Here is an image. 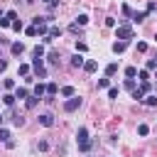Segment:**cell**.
Wrapping results in <instances>:
<instances>
[{
    "mask_svg": "<svg viewBox=\"0 0 157 157\" xmlns=\"http://www.w3.org/2000/svg\"><path fill=\"white\" fill-rule=\"evenodd\" d=\"M61 96H66V98H74V96H76V91H74L71 86H64V88H61Z\"/></svg>",
    "mask_w": 157,
    "mask_h": 157,
    "instance_id": "4fadbf2b",
    "label": "cell"
},
{
    "mask_svg": "<svg viewBox=\"0 0 157 157\" xmlns=\"http://www.w3.org/2000/svg\"><path fill=\"white\" fill-rule=\"evenodd\" d=\"M42 2H44L49 10H56V7H59V0H42Z\"/></svg>",
    "mask_w": 157,
    "mask_h": 157,
    "instance_id": "603a6c76",
    "label": "cell"
},
{
    "mask_svg": "<svg viewBox=\"0 0 157 157\" xmlns=\"http://www.w3.org/2000/svg\"><path fill=\"white\" fill-rule=\"evenodd\" d=\"M56 91H59V88H56V83H54V81H52V83H47V96H54Z\"/></svg>",
    "mask_w": 157,
    "mask_h": 157,
    "instance_id": "ffe728a7",
    "label": "cell"
},
{
    "mask_svg": "<svg viewBox=\"0 0 157 157\" xmlns=\"http://www.w3.org/2000/svg\"><path fill=\"white\" fill-rule=\"evenodd\" d=\"M15 101H17V98H15L12 93H5V96H2V103H5V105H12Z\"/></svg>",
    "mask_w": 157,
    "mask_h": 157,
    "instance_id": "e0dca14e",
    "label": "cell"
},
{
    "mask_svg": "<svg viewBox=\"0 0 157 157\" xmlns=\"http://www.w3.org/2000/svg\"><path fill=\"white\" fill-rule=\"evenodd\" d=\"M17 74H20V76H27V74H29V66H27V64H20Z\"/></svg>",
    "mask_w": 157,
    "mask_h": 157,
    "instance_id": "484cf974",
    "label": "cell"
},
{
    "mask_svg": "<svg viewBox=\"0 0 157 157\" xmlns=\"http://www.w3.org/2000/svg\"><path fill=\"white\" fill-rule=\"evenodd\" d=\"M5 17H7L10 22H15V20H17V12H15V10H7V12H5Z\"/></svg>",
    "mask_w": 157,
    "mask_h": 157,
    "instance_id": "d6a6232c",
    "label": "cell"
},
{
    "mask_svg": "<svg viewBox=\"0 0 157 157\" xmlns=\"http://www.w3.org/2000/svg\"><path fill=\"white\" fill-rule=\"evenodd\" d=\"M76 142L81 145V142H88V130L86 128H78V132H76Z\"/></svg>",
    "mask_w": 157,
    "mask_h": 157,
    "instance_id": "8992f818",
    "label": "cell"
},
{
    "mask_svg": "<svg viewBox=\"0 0 157 157\" xmlns=\"http://www.w3.org/2000/svg\"><path fill=\"white\" fill-rule=\"evenodd\" d=\"M110 86V78L105 76V78H98V88H108Z\"/></svg>",
    "mask_w": 157,
    "mask_h": 157,
    "instance_id": "83f0119b",
    "label": "cell"
},
{
    "mask_svg": "<svg viewBox=\"0 0 157 157\" xmlns=\"http://www.w3.org/2000/svg\"><path fill=\"white\" fill-rule=\"evenodd\" d=\"M83 64H86V59H83V56L76 52V54L71 56V66H76V69H78V66H83Z\"/></svg>",
    "mask_w": 157,
    "mask_h": 157,
    "instance_id": "ba28073f",
    "label": "cell"
},
{
    "mask_svg": "<svg viewBox=\"0 0 157 157\" xmlns=\"http://www.w3.org/2000/svg\"><path fill=\"white\" fill-rule=\"evenodd\" d=\"M155 78H157V69H155Z\"/></svg>",
    "mask_w": 157,
    "mask_h": 157,
    "instance_id": "bcb514c9",
    "label": "cell"
},
{
    "mask_svg": "<svg viewBox=\"0 0 157 157\" xmlns=\"http://www.w3.org/2000/svg\"><path fill=\"white\" fill-rule=\"evenodd\" d=\"M83 69H86V71H88V74H93V71H96V69H98V61H93V59H88V61H86V64H83Z\"/></svg>",
    "mask_w": 157,
    "mask_h": 157,
    "instance_id": "30bf717a",
    "label": "cell"
},
{
    "mask_svg": "<svg viewBox=\"0 0 157 157\" xmlns=\"http://www.w3.org/2000/svg\"><path fill=\"white\" fill-rule=\"evenodd\" d=\"M125 76H128V78H135V76H137V69H135V66H128V69H125Z\"/></svg>",
    "mask_w": 157,
    "mask_h": 157,
    "instance_id": "d6986e66",
    "label": "cell"
},
{
    "mask_svg": "<svg viewBox=\"0 0 157 157\" xmlns=\"http://www.w3.org/2000/svg\"><path fill=\"white\" fill-rule=\"evenodd\" d=\"M145 103L152 108V105H157V98H155V96H147V98H145Z\"/></svg>",
    "mask_w": 157,
    "mask_h": 157,
    "instance_id": "d590c367",
    "label": "cell"
},
{
    "mask_svg": "<svg viewBox=\"0 0 157 157\" xmlns=\"http://www.w3.org/2000/svg\"><path fill=\"white\" fill-rule=\"evenodd\" d=\"M78 105H81V98H78V96H74V98H69V101L64 103V110H66V113H71V110H76Z\"/></svg>",
    "mask_w": 157,
    "mask_h": 157,
    "instance_id": "3957f363",
    "label": "cell"
},
{
    "mask_svg": "<svg viewBox=\"0 0 157 157\" xmlns=\"http://www.w3.org/2000/svg\"><path fill=\"white\" fill-rule=\"evenodd\" d=\"M12 120H15V125H17V128H20V125H25V118H22V115H15Z\"/></svg>",
    "mask_w": 157,
    "mask_h": 157,
    "instance_id": "60d3db41",
    "label": "cell"
},
{
    "mask_svg": "<svg viewBox=\"0 0 157 157\" xmlns=\"http://www.w3.org/2000/svg\"><path fill=\"white\" fill-rule=\"evenodd\" d=\"M25 34H27V37H37L39 32H37V27H34V25H29V27H25Z\"/></svg>",
    "mask_w": 157,
    "mask_h": 157,
    "instance_id": "9a60e30c",
    "label": "cell"
},
{
    "mask_svg": "<svg viewBox=\"0 0 157 157\" xmlns=\"http://www.w3.org/2000/svg\"><path fill=\"white\" fill-rule=\"evenodd\" d=\"M47 59H49V64H59V54H56L54 49H52V52L47 54Z\"/></svg>",
    "mask_w": 157,
    "mask_h": 157,
    "instance_id": "2e32d148",
    "label": "cell"
},
{
    "mask_svg": "<svg viewBox=\"0 0 157 157\" xmlns=\"http://www.w3.org/2000/svg\"><path fill=\"white\" fill-rule=\"evenodd\" d=\"M32 54H34V56H39V59H42V56H44V47H42V44H37V47H34V52H32Z\"/></svg>",
    "mask_w": 157,
    "mask_h": 157,
    "instance_id": "d4e9b609",
    "label": "cell"
},
{
    "mask_svg": "<svg viewBox=\"0 0 157 157\" xmlns=\"http://www.w3.org/2000/svg\"><path fill=\"white\" fill-rule=\"evenodd\" d=\"M12 29H15V32H22V29H25V25H22L20 20H15V22H12Z\"/></svg>",
    "mask_w": 157,
    "mask_h": 157,
    "instance_id": "e575fe53",
    "label": "cell"
},
{
    "mask_svg": "<svg viewBox=\"0 0 157 157\" xmlns=\"http://www.w3.org/2000/svg\"><path fill=\"white\" fill-rule=\"evenodd\" d=\"M86 49H88V44H86V42H76V52H78V54H83Z\"/></svg>",
    "mask_w": 157,
    "mask_h": 157,
    "instance_id": "cb8c5ba5",
    "label": "cell"
},
{
    "mask_svg": "<svg viewBox=\"0 0 157 157\" xmlns=\"http://www.w3.org/2000/svg\"><path fill=\"white\" fill-rule=\"evenodd\" d=\"M128 91H135V78H125V83H123Z\"/></svg>",
    "mask_w": 157,
    "mask_h": 157,
    "instance_id": "f1b7e54d",
    "label": "cell"
},
{
    "mask_svg": "<svg viewBox=\"0 0 157 157\" xmlns=\"http://www.w3.org/2000/svg\"><path fill=\"white\" fill-rule=\"evenodd\" d=\"M32 69H34V74H37L39 78H47V71H44V61H42L39 56H34V59H32Z\"/></svg>",
    "mask_w": 157,
    "mask_h": 157,
    "instance_id": "7a4b0ae2",
    "label": "cell"
},
{
    "mask_svg": "<svg viewBox=\"0 0 157 157\" xmlns=\"http://www.w3.org/2000/svg\"><path fill=\"white\" fill-rule=\"evenodd\" d=\"M32 96H37V98L47 96V86H44V83H34V88H32Z\"/></svg>",
    "mask_w": 157,
    "mask_h": 157,
    "instance_id": "5b68a950",
    "label": "cell"
},
{
    "mask_svg": "<svg viewBox=\"0 0 157 157\" xmlns=\"http://www.w3.org/2000/svg\"><path fill=\"white\" fill-rule=\"evenodd\" d=\"M10 52H12L15 56H20V54L25 52V44H22V42H15V44H10Z\"/></svg>",
    "mask_w": 157,
    "mask_h": 157,
    "instance_id": "52a82bcc",
    "label": "cell"
},
{
    "mask_svg": "<svg viewBox=\"0 0 157 157\" xmlns=\"http://www.w3.org/2000/svg\"><path fill=\"white\" fill-rule=\"evenodd\" d=\"M150 88H152L150 81H140V91H142V93H150Z\"/></svg>",
    "mask_w": 157,
    "mask_h": 157,
    "instance_id": "f546056e",
    "label": "cell"
},
{
    "mask_svg": "<svg viewBox=\"0 0 157 157\" xmlns=\"http://www.w3.org/2000/svg\"><path fill=\"white\" fill-rule=\"evenodd\" d=\"M132 98H135V101H145V93H142L140 88H135V91H132Z\"/></svg>",
    "mask_w": 157,
    "mask_h": 157,
    "instance_id": "1f68e13d",
    "label": "cell"
},
{
    "mask_svg": "<svg viewBox=\"0 0 157 157\" xmlns=\"http://www.w3.org/2000/svg\"><path fill=\"white\" fill-rule=\"evenodd\" d=\"M135 49H137V52H147V44H145V42H137V47H135Z\"/></svg>",
    "mask_w": 157,
    "mask_h": 157,
    "instance_id": "7bdbcfd3",
    "label": "cell"
},
{
    "mask_svg": "<svg viewBox=\"0 0 157 157\" xmlns=\"http://www.w3.org/2000/svg\"><path fill=\"white\" fill-rule=\"evenodd\" d=\"M29 96H32V93H29L27 88H17V91H15V98H20V101H22V98H29Z\"/></svg>",
    "mask_w": 157,
    "mask_h": 157,
    "instance_id": "7c38bea8",
    "label": "cell"
},
{
    "mask_svg": "<svg viewBox=\"0 0 157 157\" xmlns=\"http://www.w3.org/2000/svg\"><path fill=\"white\" fill-rule=\"evenodd\" d=\"M147 132H150V125H145V123H142V125H137V135H142V137H145Z\"/></svg>",
    "mask_w": 157,
    "mask_h": 157,
    "instance_id": "7402d4cb",
    "label": "cell"
},
{
    "mask_svg": "<svg viewBox=\"0 0 157 157\" xmlns=\"http://www.w3.org/2000/svg\"><path fill=\"white\" fill-rule=\"evenodd\" d=\"M118 91H120L118 86H110V88H108V98H118Z\"/></svg>",
    "mask_w": 157,
    "mask_h": 157,
    "instance_id": "4dcf8cb0",
    "label": "cell"
},
{
    "mask_svg": "<svg viewBox=\"0 0 157 157\" xmlns=\"http://www.w3.org/2000/svg\"><path fill=\"white\" fill-rule=\"evenodd\" d=\"M155 39H157V34H155Z\"/></svg>",
    "mask_w": 157,
    "mask_h": 157,
    "instance_id": "7dc6e473",
    "label": "cell"
},
{
    "mask_svg": "<svg viewBox=\"0 0 157 157\" xmlns=\"http://www.w3.org/2000/svg\"><path fill=\"white\" fill-rule=\"evenodd\" d=\"M78 150H81V152H88V150H91V140H88V142H81Z\"/></svg>",
    "mask_w": 157,
    "mask_h": 157,
    "instance_id": "8d00e7d4",
    "label": "cell"
},
{
    "mask_svg": "<svg viewBox=\"0 0 157 157\" xmlns=\"http://www.w3.org/2000/svg\"><path fill=\"white\" fill-rule=\"evenodd\" d=\"M0 142H10V130L7 128H0Z\"/></svg>",
    "mask_w": 157,
    "mask_h": 157,
    "instance_id": "5bb4252c",
    "label": "cell"
},
{
    "mask_svg": "<svg viewBox=\"0 0 157 157\" xmlns=\"http://www.w3.org/2000/svg\"><path fill=\"white\" fill-rule=\"evenodd\" d=\"M49 37H61V27H49Z\"/></svg>",
    "mask_w": 157,
    "mask_h": 157,
    "instance_id": "ac0fdd59",
    "label": "cell"
},
{
    "mask_svg": "<svg viewBox=\"0 0 157 157\" xmlns=\"http://www.w3.org/2000/svg\"><path fill=\"white\" fill-rule=\"evenodd\" d=\"M137 78H140V81H150V74H147V69L137 71Z\"/></svg>",
    "mask_w": 157,
    "mask_h": 157,
    "instance_id": "4316f807",
    "label": "cell"
},
{
    "mask_svg": "<svg viewBox=\"0 0 157 157\" xmlns=\"http://www.w3.org/2000/svg\"><path fill=\"white\" fill-rule=\"evenodd\" d=\"M125 47H128V42H113V52H115V54H123Z\"/></svg>",
    "mask_w": 157,
    "mask_h": 157,
    "instance_id": "9c48e42d",
    "label": "cell"
},
{
    "mask_svg": "<svg viewBox=\"0 0 157 157\" xmlns=\"http://www.w3.org/2000/svg\"><path fill=\"white\" fill-rule=\"evenodd\" d=\"M0 128H2V115H0Z\"/></svg>",
    "mask_w": 157,
    "mask_h": 157,
    "instance_id": "f6af8a7d",
    "label": "cell"
},
{
    "mask_svg": "<svg viewBox=\"0 0 157 157\" xmlns=\"http://www.w3.org/2000/svg\"><path fill=\"white\" fill-rule=\"evenodd\" d=\"M2 86H5V88H15V81H12V78H5Z\"/></svg>",
    "mask_w": 157,
    "mask_h": 157,
    "instance_id": "ab89813d",
    "label": "cell"
},
{
    "mask_svg": "<svg viewBox=\"0 0 157 157\" xmlns=\"http://www.w3.org/2000/svg\"><path fill=\"white\" fill-rule=\"evenodd\" d=\"M132 20H135V22H142V20H145V12H135Z\"/></svg>",
    "mask_w": 157,
    "mask_h": 157,
    "instance_id": "f35d334b",
    "label": "cell"
},
{
    "mask_svg": "<svg viewBox=\"0 0 157 157\" xmlns=\"http://www.w3.org/2000/svg\"><path fill=\"white\" fill-rule=\"evenodd\" d=\"M155 69H157V59H150L147 61V71H155Z\"/></svg>",
    "mask_w": 157,
    "mask_h": 157,
    "instance_id": "74e56055",
    "label": "cell"
},
{
    "mask_svg": "<svg viewBox=\"0 0 157 157\" xmlns=\"http://www.w3.org/2000/svg\"><path fill=\"white\" fill-rule=\"evenodd\" d=\"M7 69V61H0V71H5Z\"/></svg>",
    "mask_w": 157,
    "mask_h": 157,
    "instance_id": "ee69618b",
    "label": "cell"
},
{
    "mask_svg": "<svg viewBox=\"0 0 157 157\" xmlns=\"http://www.w3.org/2000/svg\"><path fill=\"white\" fill-rule=\"evenodd\" d=\"M0 27H12V22L7 17H0Z\"/></svg>",
    "mask_w": 157,
    "mask_h": 157,
    "instance_id": "b9f144b4",
    "label": "cell"
},
{
    "mask_svg": "<svg viewBox=\"0 0 157 157\" xmlns=\"http://www.w3.org/2000/svg\"><path fill=\"white\" fill-rule=\"evenodd\" d=\"M115 37H118L120 42L132 39V27H130V25H118V27H115Z\"/></svg>",
    "mask_w": 157,
    "mask_h": 157,
    "instance_id": "6da1fadb",
    "label": "cell"
},
{
    "mask_svg": "<svg viewBox=\"0 0 157 157\" xmlns=\"http://www.w3.org/2000/svg\"><path fill=\"white\" fill-rule=\"evenodd\" d=\"M37 101H39L37 96H29V98L25 101V105H27V108H34V105H37Z\"/></svg>",
    "mask_w": 157,
    "mask_h": 157,
    "instance_id": "44dd1931",
    "label": "cell"
},
{
    "mask_svg": "<svg viewBox=\"0 0 157 157\" xmlns=\"http://www.w3.org/2000/svg\"><path fill=\"white\" fill-rule=\"evenodd\" d=\"M86 22H88V17H86V15H78V17H76V25H78V27H83Z\"/></svg>",
    "mask_w": 157,
    "mask_h": 157,
    "instance_id": "836d02e7",
    "label": "cell"
},
{
    "mask_svg": "<svg viewBox=\"0 0 157 157\" xmlns=\"http://www.w3.org/2000/svg\"><path fill=\"white\" fill-rule=\"evenodd\" d=\"M115 71H118V64H115V61L105 66V76H108V78H110V76H115Z\"/></svg>",
    "mask_w": 157,
    "mask_h": 157,
    "instance_id": "8fae6325",
    "label": "cell"
},
{
    "mask_svg": "<svg viewBox=\"0 0 157 157\" xmlns=\"http://www.w3.org/2000/svg\"><path fill=\"white\" fill-rule=\"evenodd\" d=\"M37 120H39V125H44V128H52V125H54V115H52V113H42Z\"/></svg>",
    "mask_w": 157,
    "mask_h": 157,
    "instance_id": "277c9868",
    "label": "cell"
}]
</instances>
